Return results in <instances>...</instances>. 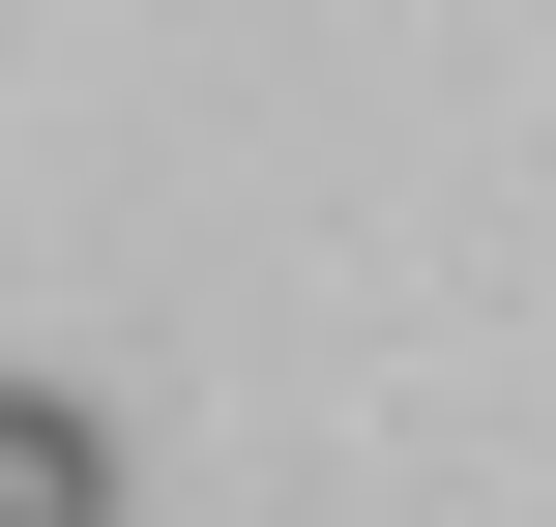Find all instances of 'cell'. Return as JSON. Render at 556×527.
Masks as SVG:
<instances>
[{"label": "cell", "instance_id": "1", "mask_svg": "<svg viewBox=\"0 0 556 527\" xmlns=\"http://www.w3.org/2000/svg\"><path fill=\"white\" fill-rule=\"evenodd\" d=\"M0 527H117V440H88V381H0Z\"/></svg>", "mask_w": 556, "mask_h": 527}]
</instances>
